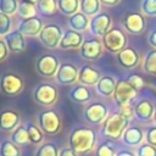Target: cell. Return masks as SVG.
Returning a JSON list of instances; mask_svg holds the SVG:
<instances>
[{
  "label": "cell",
  "mask_w": 156,
  "mask_h": 156,
  "mask_svg": "<svg viewBox=\"0 0 156 156\" xmlns=\"http://www.w3.org/2000/svg\"><path fill=\"white\" fill-rule=\"evenodd\" d=\"M68 141H69V147L76 154L89 152L93 150V147L95 145L96 134L90 128L78 127L71 132Z\"/></svg>",
  "instance_id": "6da1fadb"
},
{
  "label": "cell",
  "mask_w": 156,
  "mask_h": 156,
  "mask_svg": "<svg viewBox=\"0 0 156 156\" xmlns=\"http://www.w3.org/2000/svg\"><path fill=\"white\" fill-rule=\"evenodd\" d=\"M17 13L22 20H27V18H32L35 17L37 15V7L34 6V4L28 2V1H20L18 4V9H17Z\"/></svg>",
  "instance_id": "f1b7e54d"
},
{
  "label": "cell",
  "mask_w": 156,
  "mask_h": 156,
  "mask_svg": "<svg viewBox=\"0 0 156 156\" xmlns=\"http://www.w3.org/2000/svg\"><path fill=\"white\" fill-rule=\"evenodd\" d=\"M37 7L39 12L44 16H52L58 9L56 0H39L37 2Z\"/></svg>",
  "instance_id": "f546056e"
},
{
  "label": "cell",
  "mask_w": 156,
  "mask_h": 156,
  "mask_svg": "<svg viewBox=\"0 0 156 156\" xmlns=\"http://www.w3.org/2000/svg\"><path fill=\"white\" fill-rule=\"evenodd\" d=\"M154 122H155V126H156V108H155V113H154V117H152Z\"/></svg>",
  "instance_id": "681fc988"
},
{
  "label": "cell",
  "mask_w": 156,
  "mask_h": 156,
  "mask_svg": "<svg viewBox=\"0 0 156 156\" xmlns=\"http://www.w3.org/2000/svg\"><path fill=\"white\" fill-rule=\"evenodd\" d=\"M58 58L54 55L50 54H45L41 55L40 57L37 58L35 61V69L38 72V74H40L41 77H54L56 76L57 71H58Z\"/></svg>",
  "instance_id": "5b68a950"
},
{
  "label": "cell",
  "mask_w": 156,
  "mask_h": 156,
  "mask_svg": "<svg viewBox=\"0 0 156 156\" xmlns=\"http://www.w3.org/2000/svg\"><path fill=\"white\" fill-rule=\"evenodd\" d=\"M136 156H156V147L147 143H144L138 146Z\"/></svg>",
  "instance_id": "74e56055"
},
{
  "label": "cell",
  "mask_w": 156,
  "mask_h": 156,
  "mask_svg": "<svg viewBox=\"0 0 156 156\" xmlns=\"http://www.w3.org/2000/svg\"><path fill=\"white\" fill-rule=\"evenodd\" d=\"M129 127V119L122 116L119 112L110 115L101 128V134L111 140H118L122 138L124 130Z\"/></svg>",
  "instance_id": "7a4b0ae2"
},
{
  "label": "cell",
  "mask_w": 156,
  "mask_h": 156,
  "mask_svg": "<svg viewBox=\"0 0 156 156\" xmlns=\"http://www.w3.org/2000/svg\"><path fill=\"white\" fill-rule=\"evenodd\" d=\"M62 29L56 24H46L44 26L41 33L39 34V40L45 48L55 49L60 46V41L62 39Z\"/></svg>",
  "instance_id": "ba28073f"
},
{
  "label": "cell",
  "mask_w": 156,
  "mask_h": 156,
  "mask_svg": "<svg viewBox=\"0 0 156 156\" xmlns=\"http://www.w3.org/2000/svg\"><path fill=\"white\" fill-rule=\"evenodd\" d=\"M116 84L117 82L112 76H102L96 84V91L99 95L105 96V98L113 96Z\"/></svg>",
  "instance_id": "603a6c76"
},
{
  "label": "cell",
  "mask_w": 156,
  "mask_h": 156,
  "mask_svg": "<svg viewBox=\"0 0 156 156\" xmlns=\"http://www.w3.org/2000/svg\"><path fill=\"white\" fill-rule=\"evenodd\" d=\"M136 90L126 80V79H119L117 80L116 89L113 93V99L115 102L122 107L126 105H130V101L136 96Z\"/></svg>",
  "instance_id": "8992f818"
},
{
  "label": "cell",
  "mask_w": 156,
  "mask_h": 156,
  "mask_svg": "<svg viewBox=\"0 0 156 156\" xmlns=\"http://www.w3.org/2000/svg\"><path fill=\"white\" fill-rule=\"evenodd\" d=\"M11 141L15 143L16 145H20V146L28 144L30 140H29V135H28L26 127H22V126L17 127L11 134Z\"/></svg>",
  "instance_id": "4dcf8cb0"
},
{
  "label": "cell",
  "mask_w": 156,
  "mask_h": 156,
  "mask_svg": "<svg viewBox=\"0 0 156 156\" xmlns=\"http://www.w3.org/2000/svg\"><path fill=\"white\" fill-rule=\"evenodd\" d=\"M111 17L107 13L101 12L91 17V20L89 21V29L91 34L96 37H104L111 29Z\"/></svg>",
  "instance_id": "7c38bea8"
},
{
  "label": "cell",
  "mask_w": 156,
  "mask_h": 156,
  "mask_svg": "<svg viewBox=\"0 0 156 156\" xmlns=\"http://www.w3.org/2000/svg\"><path fill=\"white\" fill-rule=\"evenodd\" d=\"M58 149L52 143H46L39 146L35 151V156H58Z\"/></svg>",
  "instance_id": "836d02e7"
},
{
  "label": "cell",
  "mask_w": 156,
  "mask_h": 156,
  "mask_svg": "<svg viewBox=\"0 0 156 156\" xmlns=\"http://www.w3.org/2000/svg\"><path fill=\"white\" fill-rule=\"evenodd\" d=\"M96 156H116V152L110 143H102L96 149Z\"/></svg>",
  "instance_id": "f35d334b"
},
{
  "label": "cell",
  "mask_w": 156,
  "mask_h": 156,
  "mask_svg": "<svg viewBox=\"0 0 156 156\" xmlns=\"http://www.w3.org/2000/svg\"><path fill=\"white\" fill-rule=\"evenodd\" d=\"M57 7L61 13H63L66 16H72L78 12L79 0H58Z\"/></svg>",
  "instance_id": "83f0119b"
},
{
  "label": "cell",
  "mask_w": 156,
  "mask_h": 156,
  "mask_svg": "<svg viewBox=\"0 0 156 156\" xmlns=\"http://www.w3.org/2000/svg\"><path fill=\"white\" fill-rule=\"evenodd\" d=\"M82 44H83L82 34L73 29H68L62 35V39L60 41V48L61 49H77V48H80Z\"/></svg>",
  "instance_id": "7402d4cb"
},
{
  "label": "cell",
  "mask_w": 156,
  "mask_h": 156,
  "mask_svg": "<svg viewBox=\"0 0 156 156\" xmlns=\"http://www.w3.org/2000/svg\"><path fill=\"white\" fill-rule=\"evenodd\" d=\"M58 156H77V154L71 147H63L60 150Z\"/></svg>",
  "instance_id": "f6af8a7d"
},
{
  "label": "cell",
  "mask_w": 156,
  "mask_h": 156,
  "mask_svg": "<svg viewBox=\"0 0 156 156\" xmlns=\"http://www.w3.org/2000/svg\"><path fill=\"white\" fill-rule=\"evenodd\" d=\"M33 98L35 102L41 106H52L58 98L56 87L50 83H41L35 87L33 91Z\"/></svg>",
  "instance_id": "277c9868"
},
{
  "label": "cell",
  "mask_w": 156,
  "mask_h": 156,
  "mask_svg": "<svg viewBox=\"0 0 156 156\" xmlns=\"http://www.w3.org/2000/svg\"><path fill=\"white\" fill-rule=\"evenodd\" d=\"M44 26H43V21L39 17H32V18H27V20H22V22L18 26V30L27 37H37L41 33Z\"/></svg>",
  "instance_id": "9a60e30c"
},
{
  "label": "cell",
  "mask_w": 156,
  "mask_h": 156,
  "mask_svg": "<svg viewBox=\"0 0 156 156\" xmlns=\"http://www.w3.org/2000/svg\"><path fill=\"white\" fill-rule=\"evenodd\" d=\"M100 0H80L79 10L85 16H95L100 11Z\"/></svg>",
  "instance_id": "484cf974"
},
{
  "label": "cell",
  "mask_w": 156,
  "mask_h": 156,
  "mask_svg": "<svg viewBox=\"0 0 156 156\" xmlns=\"http://www.w3.org/2000/svg\"><path fill=\"white\" fill-rule=\"evenodd\" d=\"M123 27L128 33L139 35L145 30L146 22L140 12H128L123 17Z\"/></svg>",
  "instance_id": "30bf717a"
},
{
  "label": "cell",
  "mask_w": 156,
  "mask_h": 156,
  "mask_svg": "<svg viewBox=\"0 0 156 156\" xmlns=\"http://www.w3.org/2000/svg\"><path fill=\"white\" fill-rule=\"evenodd\" d=\"M140 10L144 15L155 17L156 16V0H141Z\"/></svg>",
  "instance_id": "d590c367"
},
{
  "label": "cell",
  "mask_w": 156,
  "mask_h": 156,
  "mask_svg": "<svg viewBox=\"0 0 156 156\" xmlns=\"http://www.w3.org/2000/svg\"><path fill=\"white\" fill-rule=\"evenodd\" d=\"M147 43L150 44V46H152L154 49H156V29H152L149 35H147Z\"/></svg>",
  "instance_id": "ee69618b"
},
{
  "label": "cell",
  "mask_w": 156,
  "mask_h": 156,
  "mask_svg": "<svg viewBox=\"0 0 156 156\" xmlns=\"http://www.w3.org/2000/svg\"><path fill=\"white\" fill-rule=\"evenodd\" d=\"M18 9L17 0H0V12L5 15H13Z\"/></svg>",
  "instance_id": "e575fe53"
},
{
  "label": "cell",
  "mask_w": 156,
  "mask_h": 156,
  "mask_svg": "<svg viewBox=\"0 0 156 156\" xmlns=\"http://www.w3.org/2000/svg\"><path fill=\"white\" fill-rule=\"evenodd\" d=\"M4 41L6 43L7 49H9L11 52H15V54L22 52V51L26 49L24 37H23V34H22L18 29L12 30V32H10L9 34H6L5 38H4Z\"/></svg>",
  "instance_id": "e0dca14e"
},
{
  "label": "cell",
  "mask_w": 156,
  "mask_h": 156,
  "mask_svg": "<svg viewBox=\"0 0 156 156\" xmlns=\"http://www.w3.org/2000/svg\"><path fill=\"white\" fill-rule=\"evenodd\" d=\"M116 156H136V155L132 151H128V150H119L116 154Z\"/></svg>",
  "instance_id": "7dc6e473"
},
{
  "label": "cell",
  "mask_w": 156,
  "mask_h": 156,
  "mask_svg": "<svg viewBox=\"0 0 156 156\" xmlns=\"http://www.w3.org/2000/svg\"><path fill=\"white\" fill-rule=\"evenodd\" d=\"M102 44L99 39L91 38L83 41L80 46V56L85 60H96L101 56Z\"/></svg>",
  "instance_id": "5bb4252c"
},
{
  "label": "cell",
  "mask_w": 156,
  "mask_h": 156,
  "mask_svg": "<svg viewBox=\"0 0 156 156\" xmlns=\"http://www.w3.org/2000/svg\"><path fill=\"white\" fill-rule=\"evenodd\" d=\"M0 156H21V151L11 140H4L0 144Z\"/></svg>",
  "instance_id": "1f68e13d"
},
{
  "label": "cell",
  "mask_w": 156,
  "mask_h": 156,
  "mask_svg": "<svg viewBox=\"0 0 156 156\" xmlns=\"http://www.w3.org/2000/svg\"><path fill=\"white\" fill-rule=\"evenodd\" d=\"M83 116L88 123L100 124L105 122V119L108 117V108L101 102H91L84 108Z\"/></svg>",
  "instance_id": "9c48e42d"
},
{
  "label": "cell",
  "mask_w": 156,
  "mask_h": 156,
  "mask_svg": "<svg viewBox=\"0 0 156 156\" xmlns=\"http://www.w3.org/2000/svg\"><path fill=\"white\" fill-rule=\"evenodd\" d=\"M9 55V49H7V45L4 40L0 39V62H2Z\"/></svg>",
  "instance_id": "7bdbcfd3"
},
{
  "label": "cell",
  "mask_w": 156,
  "mask_h": 156,
  "mask_svg": "<svg viewBox=\"0 0 156 156\" xmlns=\"http://www.w3.org/2000/svg\"><path fill=\"white\" fill-rule=\"evenodd\" d=\"M0 89L5 95L9 96L17 95L23 89V80L21 77L16 74L5 73L0 78Z\"/></svg>",
  "instance_id": "8fae6325"
},
{
  "label": "cell",
  "mask_w": 156,
  "mask_h": 156,
  "mask_svg": "<svg viewBox=\"0 0 156 156\" xmlns=\"http://www.w3.org/2000/svg\"><path fill=\"white\" fill-rule=\"evenodd\" d=\"M143 71L147 74L156 76V49L149 50L143 61Z\"/></svg>",
  "instance_id": "4316f807"
},
{
  "label": "cell",
  "mask_w": 156,
  "mask_h": 156,
  "mask_svg": "<svg viewBox=\"0 0 156 156\" xmlns=\"http://www.w3.org/2000/svg\"><path fill=\"white\" fill-rule=\"evenodd\" d=\"M38 121L40 129L49 135L56 134L61 128L60 117L54 110H45L40 112L38 116Z\"/></svg>",
  "instance_id": "52a82bcc"
},
{
  "label": "cell",
  "mask_w": 156,
  "mask_h": 156,
  "mask_svg": "<svg viewBox=\"0 0 156 156\" xmlns=\"http://www.w3.org/2000/svg\"><path fill=\"white\" fill-rule=\"evenodd\" d=\"M117 61H118L119 66H122L123 68L130 69V68H134L138 66L140 57L135 49L127 46L117 54Z\"/></svg>",
  "instance_id": "2e32d148"
},
{
  "label": "cell",
  "mask_w": 156,
  "mask_h": 156,
  "mask_svg": "<svg viewBox=\"0 0 156 156\" xmlns=\"http://www.w3.org/2000/svg\"><path fill=\"white\" fill-rule=\"evenodd\" d=\"M154 113H155L154 104L146 99H141L134 105V115L141 122H149L154 117Z\"/></svg>",
  "instance_id": "ac0fdd59"
},
{
  "label": "cell",
  "mask_w": 156,
  "mask_h": 156,
  "mask_svg": "<svg viewBox=\"0 0 156 156\" xmlns=\"http://www.w3.org/2000/svg\"><path fill=\"white\" fill-rule=\"evenodd\" d=\"M69 99L73 100L74 102L84 104V102H88L91 99V94H90V90L85 85L78 84V85H74L71 89V91H69Z\"/></svg>",
  "instance_id": "cb8c5ba5"
},
{
  "label": "cell",
  "mask_w": 156,
  "mask_h": 156,
  "mask_svg": "<svg viewBox=\"0 0 156 156\" xmlns=\"http://www.w3.org/2000/svg\"><path fill=\"white\" fill-rule=\"evenodd\" d=\"M20 122V116L12 110H5L0 112V130L10 133L13 132Z\"/></svg>",
  "instance_id": "44dd1931"
},
{
  "label": "cell",
  "mask_w": 156,
  "mask_h": 156,
  "mask_svg": "<svg viewBox=\"0 0 156 156\" xmlns=\"http://www.w3.org/2000/svg\"><path fill=\"white\" fill-rule=\"evenodd\" d=\"M78 74H79L78 68L74 65L66 62V63L60 65L55 78L60 85H69V84L76 83V80L78 79Z\"/></svg>",
  "instance_id": "4fadbf2b"
},
{
  "label": "cell",
  "mask_w": 156,
  "mask_h": 156,
  "mask_svg": "<svg viewBox=\"0 0 156 156\" xmlns=\"http://www.w3.org/2000/svg\"><path fill=\"white\" fill-rule=\"evenodd\" d=\"M101 77L102 76L96 68L91 67L90 65H84L79 69L78 80L83 85H96Z\"/></svg>",
  "instance_id": "ffe728a7"
},
{
  "label": "cell",
  "mask_w": 156,
  "mask_h": 156,
  "mask_svg": "<svg viewBox=\"0 0 156 156\" xmlns=\"http://www.w3.org/2000/svg\"><path fill=\"white\" fill-rule=\"evenodd\" d=\"M146 143L155 146L156 147V126H152V127H149L147 130H146Z\"/></svg>",
  "instance_id": "60d3db41"
},
{
  "label": "cell",
  "mask_w": 156,
  "mask_h": 156,
  "mask_svg": "<svg viewBox=\"0 0 156 156\" xmlns=\"http://www.w3.org/2000/svg\"><path fill=\"white\" fill-rule=\"evenodd\" d=\"M68 24L71 27V29L76 30V32H83L88 28L89 26V21H88V16H85L82 12H77L72 16L68 17Z\"/></svg>",
  "instance_id": "d4e9b609"
},
{
  "label": "cell",
  "mask_w": 156,
  "mask_h": 156,
  "mask_svg": "<svg viewBox=\"0 0 156 156\" xmlns=\"http://www.w3.org/2000/svg\"><path fill=\"white\" fill-rule=\"evenodd\" d=\"M11 18L9 15H5L2 12H0V35H6L10 33L11 29Z\"/></svg>",
  "instance_id": "8d00e7d4"
},
{
  "label": "cell",
  "mask_w": 156,
  "mask_h": 156,
  "mask_svg": "<svg viewBox=\"0 0 156 156\" xmlns=\"http://www.w3.org/2000/svg\"><path fill=\"white\" fill-rule=\"evenodd\" d=\"M126 80H127L136 91H139V90L143 88V85H144V79H143L139 74H129Z\"/></svg>",
  "instance_id": "ab89813d"
},
{
  "label": "cell",
  "mask_w": 156,
  "mask_h": 156,
  "mask_svg": "<svg viewBox=\"0 0 156 156\" xmlns=\"http://www.w3.org/2000/svg\"><path fill=\"white\" fill-rule=\"evenodd\" d=\"M26 129H27V132H28L30 143H33V144H39V143L43 140V130H41L38 126H35L34 123H32V122L27 123V124H26Z\"/></svg>",
  "instance_id": "d6a6232c"
},
{
  "label": "cell",
  "mask_w": 156,
  "mask_h": 156,
  "mask_svg": "<svg viewBox=\"0 0 156 156\" xmlns=\"http://www.w3.org/2000/svg\"><path fill=\"white\" fill-rule=\"evenodd\" d=\"M102 44L105 49L112 54H118L122 51L127 44V38L124 33L119 28H111L104 37H102Z\"/></svg>",
  "instance_id": "3957f363"
},
{
  "label": "cell",
  "mask_w": 156,
  "mask_h": 156,
  "mask_svg": "<svg viewBox=\"0 0 156 156\" xmlns=\"http://www.w3.org/2000/svg\"><path fill=\"white\" fill-rule=\"evenodd\" d=\"M119 1H121V0H100V2H101L102 5H105V6H115V5H117Z\"/></svg>",
  "instance_id": "bcb514c9"
},
{
  "label": "cell",
  "mask_w": 156,
  "mask_h": 156,
  "mask_svg": "<svg viewBox=\"0 0 156 156\" xmlns=\"http://www.w3.org/2000/svg\"><path fill=\"white\" fill-rule=\"evenodd\" d=\"M119 108H121L119 110V113L122 116H124L127 119L133 118V116H134V107H132L130 105H126V106H122Z\"/></svg>",
  "instance_id": "b9f144b4"
},
{
  "label": "cell",
  "mask_w": 156,
  "mask_h": 156,
  "mask_svg": "<svg viewBox=\"0 0 156 156\" xmlns=\"http://www.w3.org/2000/svg\"><path fill=\"white\" fill-rule=\"evenodd\" d=\"M22 1H28V2H32V4H37L39 0H22Z\"/></svg>",
  "instance_id": "c3c4849f"
},
{
  "label": "cell",
  "mask_w": 156,
  "mask_h": 156,
  "mask_svg": "<svg viewBox=\"0 0 156 156\" xmlns=\"http://www.w3.org/2000/svg\"><path fill=\"white\" fill-rule=\"evenodd\" d=\"M122 143L127 146L134 147V146H139L143 143L144 139V132L138 127V126H129L123 135H122Z\"/></svg>",
  "instance_id": "d6986e66"
}]
</instances>
